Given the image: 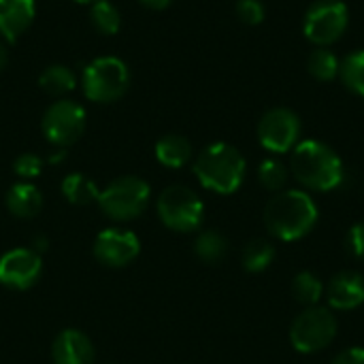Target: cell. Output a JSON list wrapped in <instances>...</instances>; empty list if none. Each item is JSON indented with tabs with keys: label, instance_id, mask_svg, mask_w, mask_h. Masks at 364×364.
Listing matches in <instances>:
<instances>
[{
	"label": "cell",
	"instance_id": "cell-33",
	"mask_svg": "<svg viewBox=\"0 0 364 364\" xmlns=\"http://www.w3.org/2000/svg\"><path fill=\"white\" fill-rule=\"evenodd\" d=\"M64 154H66V151H64V149L60 147V149H58V154H53V156H49V162H53V164H58V162H62V158H64Z\"/></svg>",
	"mask_w": 364,
	"mask_h": 364
},
{
	"label": "cell",
	"instance_id": "cell-12",
	"mask_svg": "<svg viewBox=\"0 0 364 364\" xmlns=\"http://www.w3.org/2000/svg\"><path fill=\"white\" fill-rule=\"evenodd\" d=\"M94 256L107 267H126L139 256V239L130 230L109 228L96 237Z\"/></svg>",
	"mask_w": 364,
	"mask_h": 364
},
{
	"label": "cell",
	"instance_id": "cell-7",
	"mask_svg": "<svg viewBox=\"0 0 364 364\" xmlns=\"http://www.w3.org/2000/svg\"><path fill=\"white\" fill-rule=\"evenodd\" d=\"M158 215L166 228L190 232L203 224L205 207L194 190L186 186H171L158 196Z\"/></svg>",
	"mask_w": 364,
	"mask_h": 364
},
{
	"label": "cell",
	"instance_id": "cell-29",
	"mask_svg": "<svg viewBox=\"0 0 364 364\" xmlns=\"http://www.w3.org/2000/svg\"><path fill=\"white\" fill-rule=\"evenodd\" d=\"M346 247L348 252L358 258V260H364V222H358L354 224L348 235H346Z\"/></svg>",
	"mask_w": 364,
	"mask_h": 364
},
{
	"label": "cell",
	"instance_id": "cell-22",
	"mask_svg": "<svg viewBox=\"0 0 364 364\" xmlns=\"http://www.w3.org/2000/svg\"><path fill=\"white\" fill-rule=\"evenodd\" d=\"M324 288L326 286L320 282V277L316 273L303 271L292 282V296L296 299V303H301L305 307H314L324 296Z\"/></svg>",
	"mask_w": 364,
	"mask_h": 364
},
{
	"label": "cell",
	"instance_id": "cell-14",
	"mask_svg": "<svg viewBox=\"0 0 364 364\" xmlns=\"http://www.w3.org/2000/svg\"><path fill=\"white\" fill-rule=\"evenodd\" d=\"M34 0H0V36L15 43L34 21Z\"/></svg>",
	"mask_w": 364,
	"mask_h": 364
},
{
	"label": "cell",
	"instance_id": "cell-13",
	"mask_svg": "<svg viewBox=\"0 0 364 364\" xmlns=\"http://www.w3.org/2000/svg\"><path fill=\"white\" fill-rule=\"evenodd\" d=\"M324 296L337 311L358 309L364 303V277L358 271H341L328 282Z\"/></svg>",
	"mask_w": 364,
	"mask_h": 364
},
{
	"label": "cell",
	"instance_id": "cell-21",
	"mask_svg": "<svg viewBox=\"0 0 364 364\" xmlns=\"http://www.w3.org/2000/svg\"><path fill=\"white\" fill-rule=\"evenodd\" d=\"M339 77L352 94L364 98V49L346 55L343 62H339Z\"/></svg>",
	"mask_w": 364,
	"mask_h": 364
},
{
	"label": "cell",
	"instance_id": "cell-5",
	"mask_svg": "<svg viewBox=\"0 0 364 364\" xmlns=\"http://www.w3.org/2000/svg\"><path fill=\"white\" fill-rule=\"evenodd\" d=\"M337 337V318L326 307H307L290 326V343L301 354H316Z\"/></svg>",
	"mask_w": 364,
	"mask_h": 364
},
{
	"label": "cell",
	"instance_id": "cell-24",
	"mask_svg": "<svg viewBox=\"0 0 364 364\" xmlns=\"http://www.w3.org/2000/svg\"><path fill=\"white\" fill-rule=\"evenodd\" d=\"M90 19H92V26L100 34H107V36L115 34L122 26V15H119L117 6L109 0H96L92 4Z\"/></svg>",
	"mask_w": 364,
	"mask_h": 364
},
{
	"label": "cell",
	"instance_id": "cell-32",
	"mask_svg": "<svg viewBox=\"0 0 364 364\" xmlns=\"http://www.w3.org/2000/svg\"><path fill=\"white\" fill-rule=\"evenodd\" d=\"M6 64H9V49L0 43V70H4Z\"/></svg>",
	"mask_w": 364,
	"mask_h": 364
},
{
	"label": "cell",
	"instance_id": "cell-10",
	"mask_svg": "<svg viewBox=\"0 0 364 364\" xmlns=\"http://www.w3.org/2000/svg\"><path fill=\"white\" fill-rule=\"evenodd\" d=\"M301 117L288 107H275L267 111L258 124V141L273 154L292 151L299 145Z\"/></svg>",
	"mask_w": 364,
	"mask_h": 364
},
{
	"label": "cell",
	"instance_id": "cell-31",
	"mask_svg": "<svg viewBox=\"0 0 364 364\" xmlns=\"http://www.w3.org/2000/svg\"><path fill=\"white\" fill-rule=\"evenodd\" d=\"M141 4H145V6H149V9H156V11H160V9H166L173 0H139Z\"/></svg>",
	"mask_w": 364,
	"mask_h": 364
},
{
	"label": "cell",
	"instance_id": "cell-16",
	"mask_svg": "<svg viewBox=\"0 0 364 364\" xmlns=\"http://www.w3.org/2000/svg\"><path fill=\"white\" fill-rule=\"evenodd\" d=\"M6 207L15 218H34L43 207V196L32 183H15L6 194Z\"/></svg>",
	"mask_w": 364,
	"mask_h": 364
},
{
	"label": "cell",
	"instance_id": "cell-30",
	"mask_svg": "<svg viewBox=\"0 0 364 364\" xmlns=\"http://www.w3.org/2000/svg\"><path fill=\"white\" fill-rule=\"evenodd\" d=\"M331 364H364V348H348L339 352Z\"/></svg>",
	"mask_w": 364,
	"mask_h": 364
},
{
	"label": "cell",
	"instance_id": "cell-15",
	"mask_svg": "<svg viewBox=\"0 0 364 364\" xmlns=\"http://www.w3.org/2000/svg\"><path fill=\"white\" fill-rule=\"evenodd\" d=\"M51 356L55 364H92L94 363V348L92 341L70 328V331H62L51 348Z\"/></svg>",
	"mask_w": 364,
	"mask_h": 364
},
{
	"label": "cell",
	"instance_id": "cell-8",
	"mask_svg": "<svg viewBox=\"0 0 364 364\" xmlns=\"http://www.w3.org/2000/svg\"><path fill=\"white\" fill-rule=\"evenodd\" d=\"M348 21H350V13H348L346 2L316 0L305 13L303 32L314 45L326 47V45L337 43L343 36Z\"/></svg>",
	"mask_w": 364,
	"mask_h": 364
},
{
	"label": "cell",
	"instance_id": "cell-17",
	"mask_svg": "<svg viewBox=\"0 0 364 364\" xmlns=\"http://www.w3.org/2000/svg\"><path fill=\"white\" fill-rule=\"evenodd\" d=\"M156 158L166 168H181L192 158V145L181 134H166L156 143Z\"/></svg>",
	"mask_w": 364,
	"mask_h": 364
},
{
	"label": "cell",
	"instance_id": "cell-9",
	"mask_svg": "<svg viewBox=\"0 0 364 364\" xmlns=\"http://www.w3.org/2000/svg\"><path fill=\"white\" fill-rule=\"evenodd\" d=\"M45 139L55 147L73 145L85 128V109L75 100H55L47 107L43 122H41Z\"/></svg>",
	"mask_w": 364,
	"mask_h": 364
},
{
	"label": "cell",
	"instance_id": "cell-23",
	"mask_svg": "<svg viewBox=\"0 0 364 364\" xmlns=\"http://www.w3.org/2000/svg\"><path fill=\"white\" fill-rule=\"evenodd\" d=\"M194 252L203 262L218 264L220 260H224V256L228 252V241L218 230H205L198 235V239L194 243Z\"/></svg>",
	"mask_w": 364,
	"mask_h": 364
},
{
	"label": "cell",
	"instance_id": "cell-1",
	"mask_svg": "<svg viewBox=\"0 0 364 364\" xmlns=\"http://www.w3.org/2000/svg\"><path fill=\"white\" fill-rule=\"evenodd\" d=\"M318 205L303 190L275 194L264 207V226L279 241H299L318 224Z\"/></svg>",
	"mask_w": 364,
	"mask_h": 364
},
{
	"label": "cell",
	"instance_id": "cell-11",
	"mask_svg": "<svg viewBox=\"0 0 364 364\" xmlns=\"http://www.w3.org/2000/svg\"><path fill=\"white\" fill-rule=\"evenodd\" d=\"M41 256L34 250H11L0 258V284L13 290H26L41 275Z\"/></svg>",
	"mask_w": 364,
	"mask_h": 364
},
{
	"label": "cell",
	"instance_id": "cell-19",
	"mask_svg": "<svg viewBox=\"0 0 364 364\" xmlns=\"http://www.w3.org/2000/svg\"><path fill=\"white\" fill-rule=\"evenodd\" d=\"M38 85L49 96H64V94H68V92L75 90L77 79H75V73L68 66H64V64H51V66H47L41 73Z\"/></svg>",
	"mask_w": 364,
	"mask_h": 364
},
{
	"label": "cell",
	"instance_id": "cell-18",
	"mask_svg": "<svg viewBox=\"0 0 364 364\" xmlns=\"http://www.w3.org/2000/svg\"><path fill=\"white\" fill-rule=\"evenodd\" d=\"M62 194L73 205L98 203V196H100L96 183L90 177L81 175V173H70V175L64 177V181H62Z\"/></svg>",
	"mask_w": 364,
	"mask_h": 364
},
{
	"label": "cell",
	"instance_id": "cell-25",
	"mask_svg": "<svg viewBox=\"0 0 364 364\" xmlns=\"http://www.w3.org/2000/svg\"><path fill=\"white\" fill-rule=\"evenodd\" d=\"M307 70L318 81H333L339 75V60L328 49H316V51L309 53Z\"/></svg>",
	"mask_w": 364,
	"mask_h": 364
},
{
	"label": "cell",
	"instance_id": "cell-3",
	"mask_svg": "<svg viewBox=\"0 0 364 364\" xmlns=\"http://www.w3.org/2000/svg\"><path fill=\"white\" fill-rule=\"evenodd\" d=\"M194 175L207 190L218 194H232L243 183L245 158L235 145L213 143L198 154L194 162Z\"/></svg>",
	"mask_w": 364,
	"mask_h": 364
},
{
	"label": "cell",
	"instance_id": "cell-34",
	"mask_svg": "<svg viewBox=\"0 0 364 364\" xmlns=\"http://www.w3.org/2000/svg\"><path fill=\"white\" fill-rule=\"evenodd\" d=\"M75 2H79V4H94L96 0H75Z\"/></svg>",
	"mask_w": 364,
	"mask_h": 364
},
{
	"label": "cell",
	"instance_id": "cell-4",
	"mask_svg": "<svg viewBox=\"0 0 364 364\" xmlns=\"http://www.w3.org/2000/svg\"><path fill=\"white\" fill-rule=\"evenodd\" d=\"M130 85V70L124 60L115 55H102L92 60L81 77V87L92 102L119 100Z\"/></svg>",
	"mask_w": 364,
	"mask_h": 364
},
{
	"label": "cell",
	"instance_id": "cell-2",
	"mask_svg": "<svg viewBox=\"0 0 364 364\" xmlns=\"http://www.w3.org/2000/svg\"><path fill=\"white\" fill-rule=\"evenodd\" d=\"M292 173L301 186L314 192H331L343 181V162L339 154L322 141H301L292 149Z\"/></svg>",
	"mask_w": 364,
	"mask_h": 364
},
{
	"label": "cell",
	"instance_id": "cell-27",
	"mask_svg": "<svg viewBox=\"0 0 364 364\" xmlns=\"http://www.w3.org/2000/svg\"><path fill=\"white\" fill-rule=\"evenodd\" d=\"M237 17L247 26H258L264 19V4L260 0H239Z\"/></svg>",
	"mask_w": 364,
	"mask_h": 364
},
{
	"label": "cell",
	"instance_id": "cell-26",
	"mask_svg": "<svg viewBox=\"0 0 364 364\" xmlns=\"http://www.w3.org/2000/svg\"><path fill=\"white\" fill-rule=\"evenodd\" d=\"M258 179L269 192H279L288 181V168L277 158H267L258 166Z\"/></svg>",
	"mask_w": 364,
	"mask_h": 364
},
{
	"label": "cell",
	"instance_id": "cell-28",
	"mask_svg": "<svg viewBox=\"0 0 364 364\" xmlns=\"http://www.w3.org/2000/svg\"><path fill=\"white\" fill-rule=\"evenodd\" d=\"M13 168H15V173H17L19 177H23V179H32V177H36V175L41 173V168H43V160H41L38 156H34V154H21V156L15 160Z\"/></svg>",
	"mask_w": 364,
	"mask_h": 364
},
{
	"label": "cell",
	"instance_id": "cell-20",
	"mask_svg": "<svg viewBox=\"0 0 364 364\" xmlns=\"http://www.w3.org/2000/svg\"><path fill=\"white\" fill-rule=\"evenodd\" d=\"M277 256V250L271 241H264V239H254L245 245L243 250V269L250 271V273H262L267 271L273 260Z\"/></svg>",
	"mask_w": 364,
	"mask_h": 364
},
{
	"label": "cell",
	"instance_id": "cell-6",
	"mask_svg": "<svg viewBox=\"0 0 364 364\" xmlns=\"http://www.w3.org/2000/svg\"><path fill=\"white\" fill-rule=\"evenodd\" d=\"M149 203V186L139 177H119L98 196V205L111 220L128 222L139 218Z\"/></svg>",
	"mask_w": 364,
	"mask_h": 364
}]
</instances>
